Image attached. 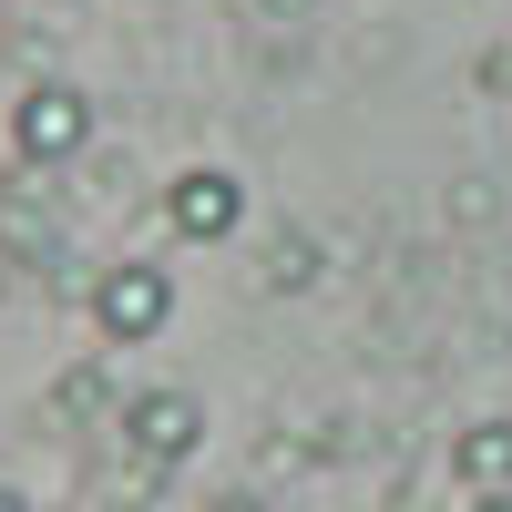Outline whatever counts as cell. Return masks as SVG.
I'll return each instance as SVG.
<instances>
[{
	"label": "cell",
	"instance_id": "1",
	"mask_svg": "<svg viewBox=\"0 0 512 512\" xmlns=\"http://www.w3.org/2000/svg\"><path fill=\"white\" fill-rule=\"evenodd\" d=\"M82 308H93L103 349H154V338L175 328V267H164V256H113V267H93Z\"/></svg>",
	"mask_w": 512,
	"mask_h": 512
},
{
	"label": "cell",
	"instance_id": "2",
	"mask_svg": "<svg viewBox=\"0 0 512 512\" xmlns=\"http://www.w3.org/2000/svg\"><path fill=\"white\" fill-rule=\"evenodd\" d=\"M82 154H93V93H82V82H31V93L11 103V164L72 175Z\"/></svg>",
	"mask_w": 512,
	"mask_h": 512
},
{
	"label": "cell",
	"instance_id": "3",
	"mask_svg": "<svg viewBox=\"0 0 512 512\" xmlns=\"http://www.w3.org/2000/svg\"><path fill=\"white\" fill-rule=\"evenodd\" d=\"M0 267H41L62 287V267H72V236H62V195L31 175V164H11L0 175Z\"/></svg>",
	"mask_w": 512,
	"mask_h": 512
},
{
	"label": "cell",
	"instance_id": "4",
	"mask_svg": "<svg viewBox=\"0 0 512 512\" xmlns=\"http://www.w3.org/2000/svg\"><path fill=\"white\" fill-rule=\"evenodd\" d=\"M113 441L134 461H154V472H175V461H195V441H205V400L195 390H123Z\"/></svg>",
	"mask_w": 512,
	"mask_h": 512
},
{
	"label": "cell",
	"instance_id": "5",
	"mask_svg": "<svg viewBox=\"0 0 512 512\" xmlns=\"http://www.w3.org/2000/svg\"><path fill=\"white\" fill-rule=\"evenodd\" d=\"M164 226H175L185 246H226L246 226V175L236 164H185V175L164 185Z\"/></svg>",
	"mask_w": 512,
	"mask_h": 512
},
{
	"label": "cell",
	"instance_id": "6",
	"mask_svg": "<svg viewBox=\"0 0 512 512\" xmlns=\"http://www.w3.org/2000/svg\"><path fill=\"white\" fill-rule=\"evenodd\" d=\"M62 420V431H103V420H123V390H113V369L103 359H72L62 379H52V400H41Z\"/></svg>",
	"mask_w": 512,
	"mask_h": 512
},
{
	"label": "cell",
	"instance_id": "7",
	"mask_svg": "<svg viewBox=\"0 0 512 512\" xmlns=\"http://www.w3.org/2000/svg\"><path fill=\"white\" fill-rule=\"evenodd\" d=\"M451 472H461V492H512V420H472L451 441Z\"/></svg>",
	"mask_w": 512,
	"mask_h": 512
},
{
	"label": "cell",
	"instance_id": "8",
	"mask_svg": "<svg viewBox=\"0 0 512 512\" xmlns=\"http://www.w3.org/2000/svg\"><path fill=\"white\" fill-rule=\"evenodd\" d=\"M318 277H328V256H318V236H297V226L267 236V256H256V287H267V297H308Z\"/></svg>",
	"mask_w": 512,
	"mask_h": 512
},
{
	"label": "cell",
	"instance_id": "9",
	"mask_svg": "<svg viewBox=\"0 0 512 512\" xmlns=\"http://www.w3.org/2000/svg\"><path fill=\"white\" fill-rule=\"evenodd\" d=\"M256 21H318V0H246Z\"/></svg>",
	"mask_w": 512,
	"mask_h": 512
},
{
	"label": "cell",
	"instance_id": "10",
	"mask_svg": "<svg viewBox=\"0 0 512 512\" xmlns=\"http://www.w3.org/2000/svg\"><path fill=\"white\" fill-rule=\"evenodd\" d=\"M205 512H267V502H256V492H216V502H205Z\"/></svg>",
	"mask_w": 512,
	"mask_h": 512
},
{
	"label": "cell",
	"instance_id": "11",
	"mask_svg": "<svg viewBox=\"0 0 512 512\" xmlns=\"http://www.w3.org/2000/svg\"><path fill=\"white\" fill-rule=\"evenodd\" d=\"M0 512H31V492H21V482H0Z\"/></svg>",
	"mask_w": 512,
	"mask_h": 512
},
{
	"label": "cell",
	"instance_id": "12",
	"mask_svg": "<svg viewBox=\"0 0 512 512\" xmlns=\"http://www.w3.org/2000/svg\"><path fill=\"white\" fill-rule=\"evenodd\" d=\"M472 512H512V492H472Z\"/></svg>",
	"mask_w": 512,
	"mask_h": 512
},
{
	"label": "cell",
	"instance_id": "13",
	"mask_svg": "<svg viewBox=\"0 0 512 512\" xmlns=\"http://www.w3.org/2000/svg\"><path fill=\"white\" fill-rule=\"evenodd\" d=\"M0 308H11V267H0Z\"/></svg>",
	"mask_w": 512,
	"mask_h": 512
}]
</instances>
